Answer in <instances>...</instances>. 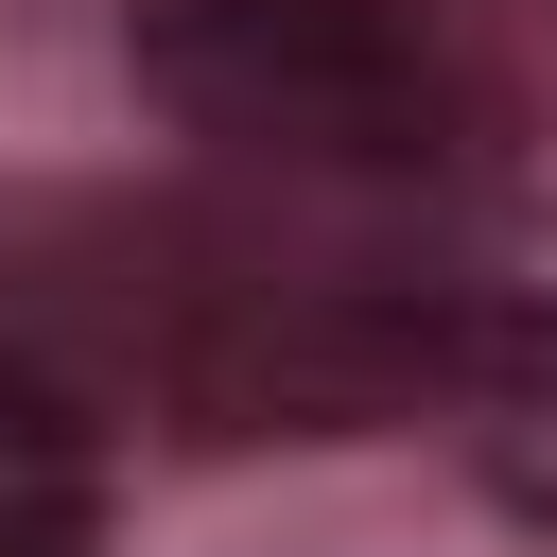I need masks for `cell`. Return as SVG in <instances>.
Instances as JSON below:
<instances>
[{
    "label": "cell",
    "mask_w": 557,
    "mask_h": 557,
    "mask_svg": "<svg viewBox=\"0 0 557 557\" xmlns=\"http://www.w3.org/2000/svg\"><path fill=\"white\" fill-rule=\"evenodd\" d=\"M139 87L278 174H470L487 70L418 0H139Z\"/></svg>",
    "instance_id": "6da1fadb"
},
{
    "label": "cell",
    "mask_w": 557,
    "mask_h": 557,
    "mask_svg": "<svg viewBox=\"0 0 557 557\" xmlns=\"http://www.w3.org/2000/svg\"><path fill=\"white\" fill-rule=\"evenodd\" d=\"M435 400L470 418V453H487L505 522H522V540H557V313H453Z\"/></svg>",
    "instance_id": "7a4b0ae2"
},
{
    "label": "cell",
    "mask_w": 557,
    "mask_h": 557,
    "mask_svg": "<svg viewBox=\"0 0 557 557\" xmlns=\"http://www.w3.org/2000/svg\"><path fill=\"white\" fill-rule=\"evenodd\" d=\"M87 522H104V435H87V400H70L35 348H0V557H87Z\"/></svg>",
    "instance_id": "3957f363"
}]
</instances>
